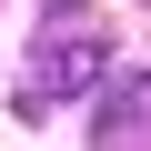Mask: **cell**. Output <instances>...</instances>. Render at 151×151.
<instances>
[{
  "label": "cell",
  "instance_id": "2",
  "mask_svg": "<svg viewBox=\"0 0 151 151\" xmlns=\"http://www.w3.org/2000/svg\"><path fill=\"white\" fill-rule=\"evenodd\" d=\"M91 151H151V70H131V81H101Z\"/></svg>",
  "mask_w": 151,
  "mask_h": 151
},
{
  "label": "cell",
  "instance_id": "1",
  "mask_svg": "<svg viewBox=\"0 0 151 151\" xmlns=\"http://www.w3.org/2000/svg\"><path fill=\"white\" fill-rule=\"evenodd\" d=\"M81 20H91V0H50V10H40V50H30V91H20V111H40V101H81V91L111 81V40L81 30Z\"/></svg>",
  "mask_w": 151,
  "mask_h": 151
}]
</instances>
